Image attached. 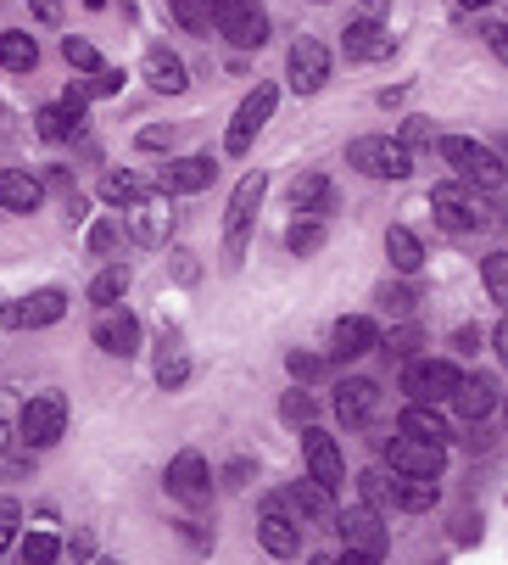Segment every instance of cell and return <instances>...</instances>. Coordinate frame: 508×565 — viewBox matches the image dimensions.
I'll return each mask as SVG.
<instances>
[{
	"mask_svg": "<svg viewBox=\"0 0 508 565\" xmlns=\"http://www.w3.org/2000/svg\"><path fill=\"white\" fill-rule=\"evenodd\" d=\"M40 202H45V185L34 174H23V169L0 174V207H7V213H34Z\"/></svg>",
	"mask_w": 508,
	"mask_h": 565,
	"instance_id": "d4e9b609",
	"label": "cell"
},
{
	"mask_svg": "<svg viewBox=\"0 0 508 565\" xmlns=\"http://www.w3.org/2000/svg\"><path fill=\"white\" fill-rule=\"evenodd\" d=\"M129 213V230L140 235V241H167V230H174V213H162V207H151V202H134V207H123Z\"/></svg>",
	"mask_w": 508,
	"mask_h": 565,
	"instance_id": "4dcf8cb0",
	"label": "cell"
},
{
	"mask_svg": "<svg viewBox=\"0 0 508 565\" xmlns=\"http://www.w3.org/2000/svg\"><path fill=\"white\" fill-rule=\"evenodd\" d=\"M397 431H408V437H425V443H447L453 431H447V420L436 415V403H408V415H402V426Z\"/></svg>",
	"mask_w": 508,
	"mask_h": 565,
	"instance_id": "f1b7e54d",
	"label": "cell"
},
{
	"mask_svg": "<svg viewBox=\"0 0 508 565\" xmlns=\"http://www.w3.org/2000/svg\"><path fill=\"white\" fill-rule=\"evenodd\" d=\"M486 40H491V51H497V62H508V29H491Z\"/></svg>",
	"mask_w": 508,
	"mask_h": 565,
	"instance_id": "816d5d0a",
	"label": "cell"
},
{
	"mask_svg": "<svg viewBox=\"0 0 508 565\" xmlns=\"http://www.w3.org/2000/svg\"><path fill=\"white\" fill-rule=\"evenodd\" d=\"M285 504H291V515L302 521V532L307 526H329L335 532V515H342V510H335V488H324V481H296V488L285 493Z\"/></svg>",
	"mask_w": 508,
	"mask_h": 565,
	"instance_id": "9a60e30c",
	"label": "cell"
},
{
	"mask_svg": "<svg viewBox=\"0 0 508 565\" xmlns=\"http://www.w3.org/2000/svg\"><path fill=\"white\" fill-rule=\"evenodd\" d=\"M291 207H296L302 218H324V213H335V185H329L324 174H302V180L291 185Z\"/></svg>",
	"mask_w": 508,
	"mask_h": 565,
	"instance_id": "484cf974",
	"label": "cell"
},
{
	"mask_svg": "<svg viewBox=\"0 0 508 565\" xmlns=\"http://www.w3.org/2000/svg\"><path fill=\"white\" fill-rule=\"evenodd\" d=\"M62 56H67V62H73L78 73H96V67H101L96 45H90V40H78V34H67V40H62Z\"/></svg>",
	"mask_w": 508,
	"mask_h": 565,
	"instance_id": "f35d334b",
	"label": "cell"
},
{
	"mask_svg": "<svg viewBox=\"0 0 508 565\" xmlns=\"http://www.w3.org/2000/svg\"><path fill=\"white\" fill-rule=\"evenodd\" d=\"M167 493H174L180 504H191V510L213 499V470H207V459L196 448H185L174 465H167Z\"/></svg>",
	"mask_w": 508,
	"mask_h": 565,
	"instance_id": "7c38bea8",
	"label": "cell"
},
{
	"mask_svg": "<svg viewBox=\"0 0 508 565\" xmlns=\"http://www.w3.org/2000/svg\"><path fill=\"white\" fill-rule=\"evenodd\" d=\"M167 140H174V135H167V129H140V151H162Z\"/></svg>",
	"mask_w": 508,
	"mask_h": 565,
	"instance_id": "681fc988",
	"label": "cell"
},
{
	"mask_svg": "<svg viewBox=\"0 0 508 565\" xmlns=\"http://www.w3.org/2000/svg\"><path fill=\"white\" fill-rule=\"evenodd\" d=\"M358 493H364V504L386 510V504H391V493H397V470H391V476H386V470H369V476H358Z\"/></svg>",
	"mask_w": 508,
	"mask_h": 565,
	"instance_id": "74e56055",
	"label": "cell"
},
{
	"mask_svg": "<svg viewBox=\"0 0 508 565\" xmlns=\"http://www.w3.org/2000/svg\"><path fill=\"white\" fill-rule=\"evenodd\" d=\"M123 291H129V269H123V264H112V269H101V275L90 280V302H96V308H112Z\"/></svg>",
	"mask_w": 508,
	"mask_h": 565,
	"instance_id": "e575fe53",
	"label": "cell"
},
{
	"mask_svg": "<svg viewBox=\"0 0 508 565\" xmlns=\"http://www.w3.org/2000/svg\"><path fill=\"white\" fill-rule=\"evenodd\" d=\"M285 73H291V90L296 96H318L324 78H329V51L318 40H296L285 51Z\"/></svg>",
	"mask_w": 508,
	"mask_h": 565,
	"instance_id": "5bb4252c",
	"label": "cell"
},
{
	"mask_svg": "<svg viewBox=\"0 0 508 565\" xmlns=\"http://www.w3.org/2000/svg\"><path fill=\"white\" fill-rule=\"evenodd\" d=\"M431 213L442 230L453 235H480V230H497L502 224V207L491 202V191H469V185H436L431 191Z\"/></svg>",
	"mask_w": 508,
	"mask_h": 565,
	"instance_id": "6da1fadb",
	"label": "cell"
},
{
	"mask_svg": "<svg viewBox=\"0 0 508 565\" xmlns=\"http://www.w3.org/2000/svg\"><path fill=\"white\" fill-rule=\"evenodd\" d=\"M436 499H442L436 476H402V470H397V493H391V504H397V510L425 515V510H436Z\"/></svg>",
	"mask_w": 508,
	"mask_h": 565,
	"instance_id": "4316f807",
	"label": "cell"
},
{
	"mask_svg": "<svg viewBox=\"0 0 508 565\" xmlns=\"http://www.w3.org/2000/svg\"><path fill=\"white\" fill-rule=\"evenodd\" d=\"M380 348V331H375V319H364V313H347V319H335V331H329V353L335 359H364V353H375Z\"/></svg>",
	"mask_w": 508,
	"mask_h": 565,
	"instance_id": "ac0fdd59",
	"label": "cell"
},
{
	"mask_svg": "<svg viewBox=\"0 0 508 565\" xmlns=\"http://www.w3.org/2000/svg\"><path fill=\"white\" fill-rule=\"evenodd\" d=\"M90 337H96L101 353H112V359H134V353H140V319H134L129 308L112 302V308L96 313V331H90Z\"/></svg>",
	"mask_w": 508,
	"mask_h": 565,
	"instance_id": "4fadbf2b",
	"label": "cell"
},
{
	"mask_svg": "<svg viewBox=\"0 0 508 565\" xmlns=\"http://www.w3.org/2000/svg\"><path fill=\"white\" fill-rule=\"evenodd\" d=\"M285 247H291L296 258H313V253L324 247V218H296V224L285 230Z\"/></svg>",
	"mask_w": 508,
	"mask_h": 565,
	"instance_id": "d6a6232c",
	"label": "cell"
},
{
	"mask_svg": "<svg viewBox=\"0 0 508 565\" xmlns=\"http://www.w3.org/2000/svg\"><path fill=\"white\" fill-rule=\"evenodd\" d=\"M167 12H174V23L191 29V34L213 29V0H167Z\"/></svg>",
	"mask_w": 508,
	"mask_h": 565,
	"instance_id": "836d02e7",
	"label": "cell"
},
{
	"mask_svg": "<svg viewBox=\"0 0 508 565\" xmlns=\"http://www.w3.org/2000/svg\"><path fill=\"white\" fill-rule=\"evenodd\" d=\"M436 151L447 157V169L458 174V185H469V191H497L502 185V157L491 146L464 140V135H447V140H436Z\"/></svg>",
	"mask_w": 508,
	"mask_h": 565,
	"instance_id": "7a4b0ae2",
	"label": "cell"
},
{
	"mask_svg": "<svg viewBox=\"0 0 508 565\" xmlns=\"http://www.w3.org/2000/svg\"><path fill=\"white\" fill-rule=\"evenodd\" d=\"M347 163L369 180H408L413 174V146L386 140V135H364V140L347 146Z\"/></svg>",
	"mask_w": 508,
	"mask_h": 565,
	"instance_id": "3957f363",
	"label": "cell"
},
{
	"mask_svg": "<svg viewBox=\"0 0 508 565\" xmlns=\"http://www.w3.org/2000/svg\"><path fill=\"white\" fill-rule=\"evenodd\" d=\"M118 241H123V224H118V218H101V224L90 230V253H96V258H107V253L118 247Z\"/></svg>",
	"mask_w": 508,
	"mask_h": 565,
	"instance_id": "60d3db41",
	"label": "cell"
},
{
	"mask_svg": "<svg viewBox=\"0 0 508 565\" xmlns=\"http://www.w3.org/2000/svg\"><path fill=\"white\" fill-rule=\"evenodd\" d=\"M156 381H162V392H180V386L191 381V359H185L180 348H167V353L156 359Z\"/></svg>",
	"mask_w": 508,
	"mask_h": 565,
	"instance_id": "8d00e7d4",
	"label": "cell"
},
{
	"mask_svg": "<svg viewBox=\"0 0 508 565\" xmlns=\"http://www.w3.org/2000/svg\"><path fill=\"white\" fill-rule=\"evenodd\" d=\"M0 313H7V308H0Z\"/></svg>",
	"mask_w": 508,
	"mask_h": 565,
	"instance_id": "9f6ffc18",
	"label": "cell"
},
{
	"mask_svg": "<svg viewBox=\"0 0 508 565\" xmlns=\"http://www.w3.org/2000/svg\"><path fill=\"white\" fill-rule=\"evenodd\" d=\"M56 554H62V543H56V537H51L45 526L23 537V559H29V565H45V559H56Z\"/></svg>",
	"mask_w": 508,
	"mask_h": 565,
	"instance_id": "ab89813d",
	"label": "cell"
},
{
	"mask_svg": "<svg viewBox=\"0 0 508 565\" xmlns=\"http://www.w3.org/2000/svg\"><path fill=\"white\" fill-rule=\"evenodd\" d=\"M391 29H380L375 18H358L347 23V62H386L391 56Z\"/></svg>",
	"mask_w": 508,
	"mask_h": 565,
	"instance_id": "44dd1931",
	"label": "cell"
},
{
	"mask_svg": "<svg viewBox=\"0 0 508 565\" xmlns=\"http://www.w3.org/2000/svg\"><path fill=\"white\" fill-rule=\"evenodd\" d=\"M480 280H486L491 302L508 308V253H486V258H480Z\"/></svg>",
	"mask_w": 508,
	"mask_h": 565,
	"instance_id": "d590c367",
	"label": "cell"
},
{
	"mask_svg": "<svg viewBox=\"0 0 508 565\" xmlns=\"http://www.w3.org/2000/svg\"><path fill=\"white\" fill-rule=\"evenodd\" d=\"M62 313H67V291L62 286H45V291H29V297H18L7 308V326L12 331H45V326H56Z\"/></svg>",
	"mask_w": 508,
	"mask_h": 565,
	"instance_id": "8fae6325",
	"label": "cell"
},
{
	"mask_svg": "<svg viewBox=\"0 0 508 565\" xmlns=\"http://www.w3.org/2000/svg\"><path fill=\"white\" fill-rule=\"evenodd\" d=\"M84 90H90V96H118V90H123V67H96Z\"/></svg>",
	"mask_w": 508,
	"mask_h": 565,
	"instance_id": "7bdbcfd3",
	"label": "cell"
},
{
	"mask_svg": "<svg viewBox=\"0 0 508 565\" xmlns=\"http://www.w3.org/2000/svg\"><path fill=\"white\" fill-rule=\"evenodd\" d=\"M285 370H291L296 381H318V375H324V359H313V353H291Z\"/></svg>",
	"mask_w": 508,
	"mask_h": 565,
	"instance_id": "bcb514c9",
	"label": "cell"
},
{
	"mask_svg": "<svg viewBox=\"0 0 508 565\" xmlns=\"http://www.w3.org/2000/svg\"><path fill=\"white\" fill-rule=\"evenodd\" d=\"M101 196H107L112 207H134V202L151 196V185H145L140 174H107V180H101Z\"/></svg>",
	"mask_w": 508,
	"mask_h": 565,
	"instance_id": "1f68e13d",
	"label": "cell"
},
{
	"mask_svg": "<svg viewBox=\"0 0 508 565\" xmlns=\"http://www.w3.org/2000/svg\"><path fill=\"white\" fill-rule=\"evenodd\" d=\"M263 191H269L263 174H246L235 185L229 213H224V264H240L246 258V235H251V218H258V207H263Z\"/></svg>",
	"mask_w": 508,
	"mask_h": 565,
	"instance_id": "5b68a950",
	"label": "cell"
},
{
	"mask_svg": "<svg viewBox=\"0 0 508 565\" xmlns=\"http://www.w3.org/2000/svg\"><path fill=\"white\" fill-rule=\"evenodd\" d=\"M29 7H34L40 23H56V18H62V0H29Z\"/></svg>",
	"mask_w": 508,
	"mask_h": 565,
	"instance_id": "f907efd6",
	"label": "cell"
},
{
	"mask_svg": "<svg viewBox=\"0 0 508 565\" xmlns=\"http://www.w3.org/2000/svg\"><path fill=\"white\" fill-rule=\"evenodd\" d=\"M302 454H307V476H313V481H324V488H342V481H347L342 448H335V437H324L318 426L302 431Z\"/></svg>",
	"mask_w": 508,
	"mask_h": 565,
	"instance_id": "2e32d148",
	"label": "cell"
},
{
	"mask_svg": "<svg viewBox=\"0 0 508 565\" xmlns=\"http://www.w3.org/2000/svg\"><path fill=\"white\" fill-rule=\"evenodd\" d=\"M145 78H151V90H162V96H180L191 78H185V62L167 51V45H151L145 51Z\"/></svg>",
	"mask_w": 508,
	"mask_h": 565,
	"instance_id": "cb8c5ba5",
	"label": "cell"
},
{
	"mask_svg": "<svg viewBox=\"0 0 508 565\" xmlns=\"http://www.w3.org/2000/svg\"><path fill=\"white\" fill-rule=\"evenodd\" d=\"M213 23L240 51H258L269 40V12L258 7V0H213Z\"/></svg>",
	"mask_w": 508,
	"mask_h": 565,
	"instance_id": "52a82bcc",
	"label": "cell"
},
{
	"mask_svg": "<svg viewBox=\"0 0 508 565\" xmlns=\"http://www.w3.org/2000/svg\"><path fill=\"white\" fill-rule=\"evenodd\" d=\"M380 308H386L391 319H408V313H413V291H408V286H380Z\"/></svg>",
	"mask_w": 508,
	"mask_h": 565,
	"instance_id": "b9f144b4",
	"label": "cell"
},
{
	"mask_svg": "<svg viewBox=\"0 0 508 565\" xmlns=\"http://www.w3.org/2000/svg\"><path fill=\"white\" fill-rule=\"evenodd\" d=\"M413 348H419V331H413V326H402V331L386 337V353H391V359H413Z\"/></svg>",
	"mask_w": 508,
	"mask_h": 565,
	"instance_id": "f6af8a7d",
	"label": "cell"
},
{
	"mask_svg": "<svg viewBox=\"0 0 508 565\" xmlns=\"http://www.w3.org/2000/svg\"><path fill=\"white\" fill-rule=\"evenodd\" d=\"M258 537H263V548H269V554H280V559L302 548V521L291 515V504H285V499H269V504H263Z\"/></svg>",
	"mask_w": 508,
	"mask_h": 565,
	"instance_id": "e0dca14e",
	"label": "cell"
},
{
	"mask_svg": "<svg viewBox=\"0 0 508 565\" xmlns=\"http://www.w3.org/2000/svg\"><path fill=\"white\" fill-rule=\"evenodd\" d=\"M18 431H23L29 448L62 443V431H67V397H62V392H34V397L23 403V415H18Z\"/></svg>",
	"mask_w": 508,
	"mask_h": 565,
	"instance_id": "ba28073f",
	"label": "cell"
},
{
	"mask_svg": "<svg viewBox=\"0 0 508 565\" xmlns=\"http://www.w3.org/2000/svg\"><path fill=\"white\" fill-rule=\"evenodd\" d=\"M213 157H180V163H167L162 174H156V191L162 196H191V191H207L213 185Z\"/></svg>",
	"mask_w": 508,
	"mask_h": 565,
	"instance_id": "ffe728a7",
	"label": "cell"
},
{
	"mask_svg": "<svg viewBox=\"0 0 508 565\" xmlns=\"http://www.w3.org/2000/svg\"><path fill=\"white\" fill-rule=\"evenodd\" d=\"M0 67L7 73H29V67H40V45H34V34H0Z\"/></svg>",
	"mask_w": 508,
	"mask_h": 565,
	"instance_id": "f546056e",
	"label": "cell"
},
{
	"mask_svg": "<svg viewBox=\"0 0 508 565\" xmlns=\"http://www.w3.org/2000/svg\"><path fill=\"white\" fill-rule=\"evenodd\" d=\"M491 342H497V359L508 364V313H502V326H497V337H491Z\"/></svg>",
	"mask_w": 508,
	"mask_h": 565,
	"instance_id": "f5cc1de1",
	"label": "cell"
},
{
	"mask_svg": "<svg viewBox=\"0 0 508 565\" xmlns=\"http://www.w3.org/2000/svg\"><path fill=\"white\" fill-rule=\"evenodd\" d=\"M335 532H342L347 559H380V554L391 548V532H386V521H380L375 504H353V510H342V515H335Z\"/></svg>",
	"mask_w": 508,
	"mask_h": 565,
	"instance_id": "8992f818",
	"label": "cell"
},
{
	"mask_svg": "<svg viewBox=\"0 0 508 565\" xmlns=\"http://www.w3.org/2000/svg\"><path fill=\"white\" fill-rule=\"evenodd\" d=\"M274 107H280V90H274V85H258V90H246V102L235 107V118H229V135H224L229 157L251 151V140H258V129H263V124L274 118Z\"/></svg>",
	"mask_w": 508,
	"mask_h": 565,
	"instance_id": "9c48e42d",
	"label": "cell"
},
{
	"mask_svg": "<svg viewBox=\"0 0 508 565\" xmlns=\"http://www.w3.org/2000/svg\"><path fill=\"white\" fill-rule=\"evenodd\" d=\"M497 397H502V392H497V381H491V375H464V381H458V392H453V409H458L464 420H475V426H480V420L497 409Z\"/></svg>",
	"mask_w": 508,
	"mask_h": 565,
	"instance_id": "7402d4cb",
	"label": "cell"
},
{
	"mask_svg": "<svg viewBox=\"0 0 508 565\" xmlns=\"http://www.w3.org/2000/svg\"><path fill=\"white\" fill-rule=\"evenodd\" d=\"M280 415H285V420H313V397H307V392H285Z\"/></svg>",
	"mask_w": 508,
	"mask_h": 565,
	"instance_id": "c3c4849f",
	"label": "cell"
},
{
	"mask_svg": "<svg viewBox=\"0 0 508 565\" xmlns=\"http://www.w3.org/2000/svg\"><path fill=\"white\" fill-rule=\"evenodd\" d=\"M18 521H23V510L12 499H0V554H7V543L18 537Z\"/></svg>",
	"mask_w": 508,
	"mask_h": 565,
	"instance_id": "7dc6e473",
	"label": "cell"
},
{
	"mask_svg": "<svg viewBox=\"0 0 508 565\" xmlns=\"http://www.w3.org/2000/svg\"><path fill=\"white\" fill-rule=\"evenodd\" d=\"M458 364L453 359H408V370H402V392H408V403H436V409H442V403H453V392H458Z\"/></svg>",
	"mask_w": 508,
	"mask_h": 565,
	"instance_id": "277c9868",
	"label": "cell"
},
{
	"mask_svg": "<svg viewBox=\"0 0 508 565\" xmlns=\"http://www.w3.org/2000/svg\"><path fill=\"white\" fill-rule=\"evenodd\" d=\"M386 258H391V269H402V275H419V269H425V247H419V235L402 230V224L386 230Z\"/></svg>",
	"mask_w": 508,
	"mask_h": 565,
	"instance_id": "83f0119b",
	"label": "cell"
},
{
	"mask_svg": "<svg viewBox=\"0 0 508 565\" xmlns=\"http://www.w3.org/2000/svg\"><path fill=\"white\" fill-rule=\"evenodd\" d=\"M386 459H391V470H402V476H442V465H447V443H425V437L397 431L391 448H386Z\"/></svg>",
	"mask_w": 508,
	"mask_h": 565,
	"instance_id": "30bf717a",
	"label": "cell"
},
{
	"mask_svg": "<svg viewBox=\"0 0 508 565\" xmlns=\"http://www.w3.org/2000/svg\"><path fill=\"white\" fill-rule=\"evenodd\" d=\"M402 146H436L431 118H408V124H402Z\"/></svg>",
	"mask_w": 508,
	"mask_h": 565,
	"instance_id": "ee69618b",
	"label": "cell"
},
{
	"mask_svg": "<svg viewBox=\"0 0 508 565\" xmlns=\"http://www.w3.org/2000/svg\"><path fill=\"white\" fill-rule=\"evenodd\" d=\"M375 409H380V386L375 381H342L335 386V415H342L347 426H364Z\"/></svg>",
	"mask_w": 508,
	"mask_h": 565,
	"instance_id": "603a6c76",
	"label": "cell"
},
{
	"mask_svg": "<svg viewBox=\"0 0 508 565\" xmlns=\"http://www.w3.org/2000/svg\"><path fill=\"white\" fill-rule=\"evenodd\" d=\"M458 7H464V12H486V7H491V0H458Z\"/></svg>",
	"mask_w": 508,
	"mask_h": 565,
	"instance_id": "db71d44e",
	"label": "cell"
},
{
	"mask_svg": "<svg viewBox=\"0 0 508 565\" xmlns=\"http://www.w3.org/2000/svg\"><path fill=\"white\" fill-rule=\"evenodd\" d=\"M7 443H12V426H7V420H0V454H7Z\"/></svg>",
	"mask_w": 508,
	"mask_h": 565,
	"instance_id": "11a10c76",
	"label": "cell"
},
{
	"mask_svg": "<svg viewBox=\"0 0 508 565\" xmlns=\"http://www.w3.org/2000/svg\"><path fill=\"white\" fill-rule=\"evenodd\" d=\"M84 107H90V90H84V85H67L62 102L40 113V135H45V140H67V135H78Z\"/></svg>",
	"mask_w": 508,
	"mask_h": 565,
	"instance_id": "d6986e66",
	"label": "cell"
}]
</instances>
